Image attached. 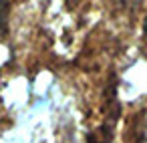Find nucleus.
<instances>
[{
	"instance_id": "f257e3e1",
	"label": "nucleus",
	"mask_w": 147,
	"mask_h": 143,
	"mask_svg": "<svg viewBox=\"0 0 147 143\" xmlns=\"http://www.w3.org/2000/svg\"><path fill=\"white\" fill-rule=\"evenodd\" d=\"M129 143H147V109L133 117L129 125Z\"/></svg>"
},
{
	"instance_id": "f03ea898",
	"label": "nucleus",
	"mask_w": 147,
	"mask_h": 143,
	"mask_svg": "<svg viewBox=\"0 0 147 143\" xmlns=\"http://www.w3.org/2000/svg\"><path fill=\"white\" fill-rule=\"evenodd\" d=\"M8 0H0V38H2L8 30Z\"/></svg>"
},
{
	"instance_id": "7ed1b4c3",
	"label": "nucleus",
	"mask_w": 147,
	"mask_h": 143,
	"mask_svg": "<svg viewBox=\"0 0 147 143\" xmlns=\"http://www.w3.org/2000/svg\"><path fill=\"white\" fill-rule=\"evenodd\" d=\"M139 2H141V0H121V4L127 6V8H129V6H137Z\"/></svg>"
},
{
	"instance_id": "20e7f679",
	"label": "nucleus",
	"mask_w": 147,
	"mask_h": 143,
	"mask_svg": "<svg viewBox=\"0 0 147 143\" xmlns=\"http://www.w3.org/2000/svg\"><path fill=\"white\" fill-rule=\"evenodd\" d=\"M143 40H145V45H147V16H145V20H143Z\"/></svg>"
}]
</instances>
